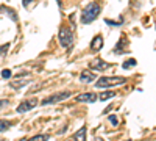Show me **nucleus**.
Listing matches in <instances>:
<instances>
[{
	"label": "nucleus",
	"mask_w": 156,
	"mask_h": 141,
	"mask_svg": "<svg viewBox=\"0 0 156 141\" xmlns=\"http://www.w3.org/2000/svg\"><path fill=\"white\" fill-rule=\"evenodd\" d=\"M114 96H115V93H112V91H103V93L98 94V99L100 100H106V99H111Z\"/></svg>",
	"instance_id": "12"
},
{
	"label": "nucleus",
	"mask_w": 156,
	"mask_h": 141,
	"mask_svg": "<svg viewBox=\"0 0 156 141\" xmlns=\"http://www.w3.org/2000/svg\"><path fill=\"white\" fill-rule=\"evenodd\" d=\"M72 96L70 91H61V93H55V94H51L45 99L41 100V105H50V104H58V102H62V100H66Z\"/></svg>",
	"instance_id": "4"
},
{
	"label": "nucleus",
	"mask_w": 156,
	"mask_h": 141,
	"mask_svg": "<svg viewBox=\"0 0 156 141\" xmlns=\"http://www.w3.org/2000/svg\"><path fill=\"white\" fill-rule=\"evenodd\" d=\"M37 104H39V102H37V99H27V100L20 102V104L17 105L16 111H17L19 114H22V113H27V111L33 110V108H34Z\"/></svg>",
	"instance_id": "5"
},
{
	"label": "nucleus",
	"mask_w": 156,
	"mask_h": 141,
	"mask_svg": "<svg viewBox=\"0 0 156 141\" xmlns=\"http://www.w3.org/2000/svg\"><path fill=\"white\" fill-rule=\"evenodd\" d=\"M6 50H8V44L0 46V55H5V54H6Z\"/></svg>",
	"instance_id": "18"
},
{
	"label": "nucleus",
	"mask_w": 156,
	"mask_h": 141,
	"mask_svg": "<svg viewBox=\"0 0 156 141\" xmlns=\"http://www.w3.org/2000/svg\"><path fill=\"white\" fill-rule=\"evenodd\" d=\"M98 99V96L95 93H83L80 96H76V102H84V104H92V102H95Z\"/></svg>",
	"instance_id": "7"
},
{
	"label": "nucleus",
	"mask_w": 156,
	"mask_h": 141,
	"mask_svg": "<svg viewBox=\"0 0 156 141\" xmlns=\"http://www.w3.org/2000/svg\"><path fill=\"white\" fill-rule=\"evenodd\" d=\"M136 60L134 58H129V60H126L125 63H123V69H129V68H133V66H136Z\"/></svg>",
	"instance_id": "14"
},
{
	"label": "nucleus",
	"mask_w": 156,
	"mask_h": 141,
	"mask_svg": "<svg viewBox=\"0 0 156 141\" xmlns=\"http://www.w3.org/2000/svg\"><path fill=\"white\" fill-rule=\"evenodd\" d=\"M58 39L62 47H70L73 44V30L66 25H61L58 32Z\"/></svg>",
	"instance_id": "2"
},
{
	"label": "nucleus",
	"mask_w": 156,
	"mask_h": 141,
	"mask_svg": "<svg viewBox=\"0 0 156 141\" xmlns=\"http://www.w3.org/2000/svg\"><path fill=\"white\" fill-rule=\"evenodd\" d=\"M72 138H73V139H81V141L86 139V127H81L78 132H75Z\"/></svg>",
	"instance_id": "11"
},
{
	"label": "nucleus",
	"mask_w": 156,
	"mask_h": 141,
	"mask_svg": "<svg viewBox=\"0 0 156 141\" xmlns=\"http://www.w3.org/2000/svg\"><path fill=\"white\" fill-rule=\"evenodd\" d=\"M2 77H3V79H9V77H11V71L9 69H3L2 71Z\"/></svg>",
	"instance_id": "15"
},
{
	"label": "nucleus",
	"mask_w": 156,
	"mask_h": 141,
	"mask_svg": "<svg viewBox=\"0 0 156 141\" xmlns=\"http://www.w3.org/2000/svg\"><path fill=\"white\" fill-rule=\"evenodd\" d=\"M126 82L125 77H100L95 82V88H109V86H117L123 85Z\"/></svg>",
	"instance_id": "3"
},
{
	"label": "nucleus",
	"mask_w": 156,
	"mask_h": 141,
	"mask_svg": "<svg viewBox=\"0 0 156 141\" xmlns=\"http://www.w3.org/2000/svg\"><path fill=\"white\" fill-rule=\"evenodd\" d=\"M95 79H97V75L92 71H83L80 74V82L81 83H92Z\"/></svg>",
	"instance_id": "8"
},
{
	"label": "nucleus",
	"mask_w": 156,
	"mask_h": 141,
	"mask_svg": "<svg viewBox=\"0 0 156 141\" xmlns=\"http://www.w3.org/2000/svg\"><path fill=\"white\" fill-rule=\"evenodd\" d=\"M31 2H33V0H22V3H23V6H25V8H27Z\"/></svg>",
	"instance_id": "20"
},
{
	"label": "nucleus",
	"mask_w": 156,
	"mask_h": 141,
	"mask_svg": "<svg viewBox=\"0 0 156 141\" xmlns=\"http://www.w3.org/2000/svg\"><path fill=\"white\" fill-rule=\"evenodd\" d=\"M89 66L90 69H94V71H105L109 68V63H106L105 60H101V58H94L92 61L89 63Z\"/></svg>",
	"instance_id": "6"
},
{
	"label": "nucleus",
	"mask_w": 156,
	"mask_h": 141,
	"mask_svg": "<svg viewBox=\"0 0 156 141\" xmlns=\"http://www.w3.org/2000/svg\"><path fill=\"white\" fill-rule=\"evenodd\" d=\"M101 47H103V36L101 35H97L94 39H92V43H90V49H92L94 52H98Z\"/></svg>",
	"instance_id": "9"
},
{
	"label": "nucleus",
	"mask_w": 156,
	"mask_h": 141,
	"mask_svg": "<svg viewBox=\"0 0 156 141\" xmlns=\"http://www.w3.org/2000/svg\"><path fill=\"white\" fill-rule=\"evenodd\" d=\"M9 127H11V122H9V121H6V119H0V133H2V132H6Z\"/></svg>",
	"instance_id": "13"
},
{
	"label": "nucleus",
	"mask_w": 156,
	"mask_h": 141,
	"mask_svg": "<svg viewBox=\"0 0 156 141\" xmlns=\"http://www.w3.org/2000/svg\"><path fill=\"white\" fill-rule=\"evenodd\" d=\"M100 13H101V5L98 2H90L81 11V16H80L81 24H90V22H94L98 17Z\"/></svg>",
	"instance_id": "1"
},
{
	"label": "nucleus",
	"mask_w": 156,
	"mask_h": 141,
	"mask_svg": "<svg viewBox=\"0 0 156 141\" xmlns=\"http://www.w3.org/2000/svg\"><path fill=\"white\" fill-rule=\"evenodd\" d=\"M30 83V79H25V80H20V79H17V80H12L11 83H9V86L11 88H22V86H25V85H28Z\"/></svg>",
	"instance_id": "10"
},
{
	"label": "nucleus",
	"mask_w": 156,
	"mask_h": 141,
	"mask_svg": "<svg viewBox=\"0 0 156 141\" xmlns=\"http://www.w3.org/2000/svg\"><path fill=\"white\" fill-rule=\"evenodd\" d=\"M5 107H8V100L2 99V100H0V110H2V108H5Z\"/></svg>",
	"instance_id": "19"
},
{
	"label": "nucleus",
	"mask_w": 156,
	"mask_h": 141,
	"mask_svg": "<svg viewBox=\"0 0 156 141\" xmlns=\"http://www.w3.org/2000/svg\"><path fill=\"white\" fill-rule=\"evenodd\" d=\"M109 122H111L112 125H115L117 122H119V119H117V116H114V114H111V116H109Z\"/></svg>",
	"instance_id": "16"
},
{
	"label": "nucleus",
	"mask_w": 156,
	"mask_h": 141,
	"mask_svg": "<svg viewBox=\"0 0 156 141\" xmlns=\"http://www.w3.org/2000/svg\"><path fill=\"white\" fill-rule=\"evenodd\" d=\"M50 136L48 135H36V136H33L31 139H48Z\"/></svg>",
	"instance_id": "17"
}]
</instances>
